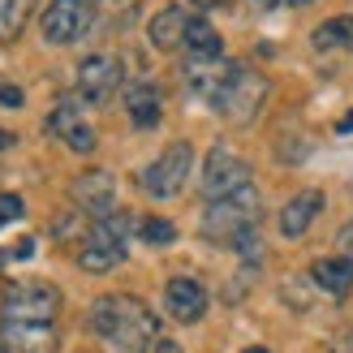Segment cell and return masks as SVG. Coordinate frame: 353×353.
<instances>
[{
    "instance_id": "obj_7",
    "label": "cell",
    "mask_w": 353,
    "mask_h": 353,
    "mask_svg": "<svg viewBox=\"0 0 353 353\" xmlns=\"http://www.w3.org/2000/svg\"><path fill=\"white\" fill-rule=\"evenodd\" d=\"M95 22V0H52V5L43 9V39L48 43H78L86 30H91Z\"/></svg>"
},
{
    "instance_id": "obj_3",
    "label": "cell",
    "mask_w": 353,
    "mask_h": 353,
    "mask_svg": "<svg viewBox=\"0 0 353 353\" xmlns=\"http://www.w3.org/2000/svg\"><path fill=\"white\" fill-rule=\"evenodd\" d=\"M259 211H263V199H259L254 185L228 194V199H216L207 207V216H203V237H211V241H237L241 233L259 228Z\"/></svg>"
},
{
    "instance_id": "obj_24",
    "label": "cell",
    "mask_w": 353,
    "mask_h": 353,
    "mask_svg": "<svg viewBox=\"0 0 353 353\" xmlns=\"http://www.w3.org/2000/svg\"><path fill=\"white\" fill-rule=\"evenodd\" d=\"M0 103H13L17 108V103H22V91H17V86H0Z\"/></svg>"
},
{
    "instance_id": "obj_28",
    "label": "cell",
    "mask_w": 353,
    "mask_h": 353,
    "mask_svg": "<svg viewBox=\"0 0 353 353\" xmlns=\"http://www.w3.org/2000/svg\"><path fill=\"white\" fill-rule=\"evenodd\" d=\"M336 130H341V134H353V112H349V117L341 121V125H336Z\"/></svg>"
},
{
    "instance_id": "obj_6",
    "label": "cell",
    "mask_w": 353,
    "mask_h": 353,
    "mask_svg": "<svg viewBox=\"0 0 353 353\" xmlns=\"http://www.w3.org/2000/svg\"><path fill=\"white\" fill-rule=\"evenodd\" d=\"M190 168H194V147L190 143H168L160 151V160H151L143 168V190L151 199H176L190 181Z\"/></svg>"
},
{
    "instance_id": "obj_26",
    "label": "cell",
    "mask_w": 353,
    "mask_h": 353,
    "mask_svg": "<svg viewBox=\"0 0 353 353\" xmlns=\"http://www.w3.org/2000/svg\"><path fill=\"white\" fill-rule=\"evenodd\" d=\"M155 353H181V349H176L172 341H155Z\"/></svg>"
},
{
    "instance_id": "obj_10",
    "label": "cell",
    "mask_w": 353,
    "mask_h": 353,
    "mask_svg": "<svg viewBox=\"0 0 353 353\" xmlns=\"http://www.w3.org/2000/svg\"><path fill=\"white\" fill-rule=\"evenodd\" d=\"M164 306L176 323H199L207 314V289L194 276H172L164 289Z\"/></svg>"
},
{
    "instance_id": "obj_12",
    "label": "cell",
    "mask_w": 353,
    "mask_h": 353,
    "mask_svg": "<svg viewBox=\"0 0 353 353\" xmlns=\"http://www.w3.org/2000/svg\"><path fill=\"white\" fill-rule=\"evenodd\" d=\"M74 203L82 211H91L95 220L103 216H112V207H117V181H112V172H82L78 181H74Z\"/></svg>"
},
{
    "instance_id": "obj_17",
    "label": "cell",
    "mask_w": 353,
    "mask_h": 353,
    "mask_svg": "<svg viewBox=\"0 0 353 353\" xmlns=\"http://www.w3.org/2000/svg\"><path fill=\"white\" fill-rule=\"evenodd\" d=\"M185 52L194 61H220L224 57V39L216 34V26L207 22V17H190L185 26Z\"/></svg>"
},
{
    "instance_id": "obj_2",
    "label": "cell",
    "mask_w": 353,
    "mask_h": 353,
    "mask_svg": "<svg viewBox=\"0 0 353 353\" xmlns=\"http://www.w3.org/2000/svg\"><path fill=\"white\" fill-rule=\"evenodd\" d=\"M263 99H268V78L254 74V69H245V65H228L220 86H216V95H211V108L224 121H233V125H245V121H254V112L263 108Z\"/></svg>"
},
{
    "instance_id": "obj_23",
    "label": "cell",
    "mask_w": 353,
    "mask_h": 353,
    "mask_svg": "<svg viewBox=\"0 0 353 353\" xmlns=\"http://www.w3.org/2000/svg\"><path fill=\"white\" fill-rule=\"evenodd\" d=\"M336 245H341V254H345V259L353 263V220H349V224L341 228V237H336Z\"/></svg>"
},
{
    "instance_id": "obj_27",
    "label": "cell",
    "mask_w": 353,
    "mask_h": 353,
    "mask_svg": "<svg viewBox=\"0 0 353 353\" xmlns=\"http://www.w3.org/2000/svg\"><path fill=\"white\" fill-rule=\"evenodd\" d=\"M13 143H17V138H13V134H9V130H0V151H9V147H13Z\"/></svg>"
},
{
    "instance_id": "obj_8",
    "label": "cell",
    "mask_w": 353,
    "mask_h": 353,
    "mask_svg": "<svg viewBox=\"0 0 353 353\" xmlns=\"http://www.w3.org/2000/svg\"><path fill=\"white\" fill-rule=\"evenodd\" d=\"M245 185H250V164H245L233 147H224V143L211 147L207 164H203V194H207V199L211 203L228 199V194H237Z\"/></svg>"
},
{
    "instance_id": "obj_20",
    "label": "cell",
    "mask_w": 353,
    "mask_h": 353,
    "mask_svg": "<svg viewBox=\"0 0 353 353\" xmlns=\"http://www.w3.org/2000/svg\"><path fill=\"white\" fill-rule=\"evenodd\" d=\"M30 0H0V43H13L26 30Z\"/></svg>"
},
{
    "instance_id": "obj_33",
    "label": "cell",
    "mask_w": 353,
    "mask_h": 353,
    "mask_svg": "<svg viewBox=\"0 0 353 353\" xmlns=\"http://www.w3.org/2000/svg\"><path fill=\"white\" fill-rule=\"evenodd\" d=\"M245 353H268V349H245Z\"/></svg>"
},
{
    "instance_id": "obj_9",
    "label": "cell",
    "mask_w": 353,
    "mask_h": 353,
    "mask_svg": "<svg viewBox=\"0 0 353 353\" xmlns=\"http://www.w3.org/2000/svg\"><path fill=\"white\" fill-rule=\"evenodd\" d=\"M48 134H57L61 143L69 147V151H78V155H91L95 151V125L86 121V112L78 108L74 99H61L57 108H52V117H48Z\"/></svg>"
},
{
    "instance_id": "obj_32",
    "label": "cell",
    "mask_w": 353,
    "mask_h": 353,
    "mask_svg": "<svg viewBox=\"0 0 353 353\" xmlns=\"http://www.w3.org/2000/svg\"><path fill=\"white\" fill-rule=\"evenodd\" d=\"M289 5H297V9H302V5H310V0H289Z\"/></svg>"
},
{
    "instance_id": "obj_16",
    "label": "cell",
    "mask_w": 353,
    "mask_h": 353,
    "mask_svg": "<svg viewBox=\"0 0 353 353\" xmlns=\"http://www.w3.org/2000/svg\"><path fill=\"white\" fill-rule=\"evenodd\" d=\"M310 280H314V289L319 293H327V297H345L349 289H353V263L345 259V254H336V259H319L310 268Z\"/></svg>"
},
{
    "instance_id": "obj_25",
    "label": "cell",
    "mask_w": 353,
    "mask_h": 353,
    "mask_svg": "<svg viewBox=\"0 0 353 353\" xmlns=\"http://www.w3.org/2000/svg\"><path fill=\"white\" fill-rule=\"evenodd\" d=\"M13 254H17V259H30V254H34V241H22V245H17Z\"/></svg>"
},
{
    "instance_id": "obj_18",
    "label": "cell",
    "mask_w": 353,
    "mask_h": 353,
    "mask_svg": "<svg viewBox=\"0 0 353 353\" xmlns=\"http://www.w3.org/2000/svg\"><path fill=\"white\" fill-rule=\"evenodd\" d=\"M125 108H130V121H134L138 130L160 125V91H155L151 82H134V86H130Z\"/></svg>"
},
{
    "instance_id": "obj_31",
    "label": "cell",
    "mask_w": 353,
    "mask_h": 353,
    "mask_svg": "<svg viewBox=\"0 0 353 353\" xmlns=\"http://www.w3.org/2000/svg\"><path fill=\"white\" fill-rule=\"evenodd\" d=\"M336 353H353V341H349V345H341V349H336Z\"/></svg>"
},
{
    "instance_id": "obj_4",
    "label": "cell",
    "mask_w": 353,
    "mask_h": 353,
    "mask_svg": "<svg viewBox=\"0 0 353 353\" xmlns=\"http://www.w3.org/2000/svg\"><path fill=\"white\" fill-rule=\"evenodd\" d=\"M125 233H130V216H103L91 224V233L78 245V268L82 272H112L125 259Z\"/></svg>"
},
{
    "instance_id": "obj_14",
    "label": "cell",
    "mask_w": 353,
    "mask_h": 353,
    "mask_svg": "<svg viewBox=\"0 0 353 353\" xmlns=\"http://www.w3.org/2000/svg\"><path fill=\"white\" fill-rule=\"evenodd\" d=\"M319 211H323V194L319 190H302L297 199L285 203V211H280V233H285V237H302L306 228L314 224Z\"/></svg>"
},
{
    "instance_id": "obj_30",
    "label": "cell",
    "mask_w": 353,
    "mask_h": 353,
    "mask_svg": "<svg viewBox=\"0 0 353 353\" xmlns=\"http://www.w3.org/2000/svg\"><path fill=\"white\" fill-rule=\"evenodd\" d=\"M254 5H259V9H276V0H254Z\"/></svg>"
},
{
    "instance_id": "obj_5",
    "label": "cell",
    "mask_w": 353,
    "mask_h": 353,
    "mask_svg": "<svg viewBox=\"0 0 353 353\" xmlns=\"http://www.w3.org/2000/svg\"><path fill=\"white\" fill-rule=\"evenodd\" d=\"M57 314H61V293L43 280L9 285L5 302H0V323H57Z\"/></svg>"
},
{
    "instance_id": "obj_21",
    "label": "cell",
    "mask_w": 353,
    "mask_h": 353,
    "mask_svg": "<svg viewBox=\"0 0 353 353\" xmlns=\"http://www.w3.org/2000/svg\"><path fill=\"white\" fill-rule=\"evenodd\" d=\"M138 233H143V241H151V245H168V241L176 237V228H172L168 220H143V228H138Z\"/></svg>"
},
{
    "instance_id": "obj_22",
    "label": "cell",
    "mask_w": 353,
    "mask_h": 353,
    "mask_svg": "<svg viewBox=\"0 0 353 353\" xmlns=\"http://www.w3.org/2000/svg\"><path fill=\"white\" fill-rule=\"evenodd\" d=\"M22 211H26V203L17 199V194H0V228L13 224V220H22Z\"/></svg>"
},
{
    "instance_id": "obj_19",
    "label": "cell",
    "mask_w": 353,
    "mask_h": 353,
    "mask_svg": "<svg viewBox=\"0 0 353 353\" xmlns=\"http://www.w3.org/2000/svg\"><path fill=\"white\" fill-rule=\"evenodd\" d=\"M310 43L319 48V52H345V48H353V17H332V22H323V26H314V34H310Z\"/></svg>"
},
{
    "instance_id": "obj_13",
    "label": "cell",
    "mask_w": 353,
    "mask_h": 353,
    "mask_svg": "<svg viewBox=\"0 0 353 353\" xmlns=\"http://www.w3.org/2000/svg\"><path fill=\"white\" fill-rule=\"evenodd\" d=\"M0 336L13 353H57V323H0Z\"/></svg>"
},
{
    "instance_id": "obj_11",
    "label": "cell",
    "mask_w": 353,
    "mask_h": 353,
    "mask_svg": "<svg viewBox=\"0 0 353 353\" xmlns=\"http://www.w3.org/2000/svg\"><path fill=\"white\" fill-rule=\"evenodd\" d=\"M121 78H125V65L117 57H86L78 65V86L86 99H108L121 86Z\"/></svg>"
},
{
    "instance_id": "obj_1",
    "label": "cell",
    "mask_w": 353,
    "mask_h": 353,
    "mask_svg": "<svg viewBox=\"0 0 353 353\" xmlns=\"http://www.w3.org/2000/svg\"><path fill=\"white\" fill-rule=\"evenodd\" d=\"M91 327L108 341L117 353H147L155 345V314L147 302H138L130 293H108L91 306Z\"/></svg>"
},
{
    "instance_id": "obj_15",
    "label": "cell",
    "mask_w": 353,
    "mask_h": 353,
    "mask_svg": "<svg viewBox=\"0 0 353 353\" xmlns=\"http://www.w3.org/2000/svg\"><path fill=\"white\" fill-rule=\"evenodd\" d=\"M185 26H190V13L176 9V5H168V9H160V13L151 17L147 34H151V43L160 48V52H172V48L185 43Z\"/></svg>"
},
{
    "instance_id": "obj_29",
    "label": "cell",
    "mask_w": 353,
    "mask_h": 353,
    "mask_svg": "<svg viewBox=\"0 0 353 353\" xmlns=\"http://www.w3.org/2000/svg\"><path fill=\"white\" fill-rule=\"evenodd\" d=\"M194 5H203V9H216V5H228V0H194Z\"/></svg>"
}]
</instances>
